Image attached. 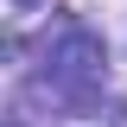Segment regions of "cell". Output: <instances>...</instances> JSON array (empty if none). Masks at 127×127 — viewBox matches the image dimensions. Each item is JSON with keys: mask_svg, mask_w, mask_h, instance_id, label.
Returning <instances> with one entry per match:
<instances>
[{"mask_svg": "<svg viewBox=\"0 0 127 127\" xmlns=\"http://www.w3.org/2000/svg\"><path fill=\"white\" fill-rule=\"evenodd\" d=\"M102 70H108V57H102V38H95V32L70 26L57 45H51V83H57L70 102H83V95L102 89Z\"/></svg>", "mask_w": 127, "mask_h": 127, "instance_id": "1", "label": "cell"}, {"mask_svg": "<svg viewBox=\"0 0 127 127\" xmlns=\"http://www.w3.org/2000/svg\"><path fill=\"white\" fill-rule=\"evenodd\" d=\"M19 6H38V0H19Z\"/></svg>", "mask_w": 127, "mask_h": 127, "instance_id": "2", "label": "cell"}]
</instances>
